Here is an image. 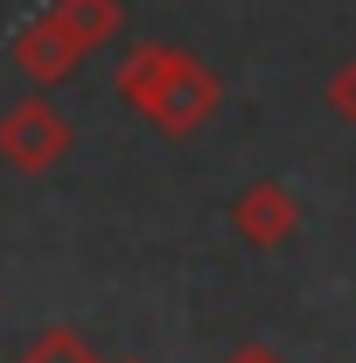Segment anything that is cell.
<instances>
[{"instance_id": "1", "label": "cell", "mask_w": 356, "mask_h": 363, "mask_svg": "<svg viewBox=\"0 0 356 363\" xmlns=\"http://www.w3.org/2000/svg\"><path fill=\"white\" fill-rule=\"evenodd\" d=\"M119 98L133 105L154 133L189 140L196 126H210L223 105V84L203 56H189L175 43H133L126 63H119Z\"/></svg>"}, {"instance_id": "3", "label": "cell", "mask_w": 356, "mask_h": 363, "mask_svg": "<svg viewBox=\"0 0 356 363\" xmlns=\"http://www.w3.org/2000/svg\"><path fill=\"white\" fill-rule=\"evenodd\" d=\"M84 56H91V43L56 7H43L35 21H21V35H14V63H21V77H35V84H63Z\"/></svg>"}, {"instance_id": "6", "label": "cell", "mask_w": 356, "mask_h": 363, "mask_svg": "<svg viewBox=\"0 0 356 363\" xmlns=\"http://www.w3.org/2000/svg\"><path fill=\"white\" fill-rule=\"evenodd\" d=\"M14 363H105V357L91 350V342L70 328V321H56V328H43V335H35V342H28Z\"/></svg>"}, {"instance_id": "5", "label": "cell", "mask_w": 356, "mask_h": 363, "mask_svg": "<svg viewBox=\"0 0 356 363\" xmlns=\"http://www.w3.org/2000/svg\"><path fill=\"white\" fill-rule=\"evenodd\" d=\"M56 14H63V21H70L91 49L112 43V35L126 28V0H56Z\"/></svg>"}, {"instance_id": "2", "label": "cell", "mask_w": 356, "mask_h": 363, "mask_svg": "<svg viewBox=\"0 0 356 363\" xmlns=\"http://www.w3.org/2000/svg\"><path fill=\"white\" fill-rule=\"evenodd\" d=\"M63 154H70V119L49 98H14L0 112V161L14 175H49Z\"/></svg>"}, {"instance_id": "7", "label": "cell", "mask_w": 356, "mask_h": 363, "mask_svg": "<svg viewBox=\"0 0 356 363\" xmlns=\"http://www.w3.org/2000/svg\"><path fill=\"white\" fill-rule=\"evenodd\" d=\"M321 98H328V112H335V119H350V126H356V56L328 77V91H321Z\"/></svg>"}, {"instance_id": "8", "label": "cell", "mask_w": 356, "mask_h": 363, "mask_svg": "<svg viewBox=\"0 0 356 363\" xmlns=\"http://www.w3.org/2000/svg\"><path fill=\"white\" fill-rule=\"evenodd\" d=\"M223 363H287L279 350H266V342H245V350H230Z\"/></svg>"}, {"instance_id": "4", "label": "cell", "mask_w": 356, "mask_h": 363, "mask_svg": "<svg viewBox=\"0 0 356 363\" xmlns=\"http://www.w3.org/2000/svg\"><path fill=\"white\" fill-rule=\"evenodd\" d=\"M230 224H238V238H245L252 252H279V245L301 230V203H294L287 182H252V189H238Z\"/></svg>"}]
</instances>
